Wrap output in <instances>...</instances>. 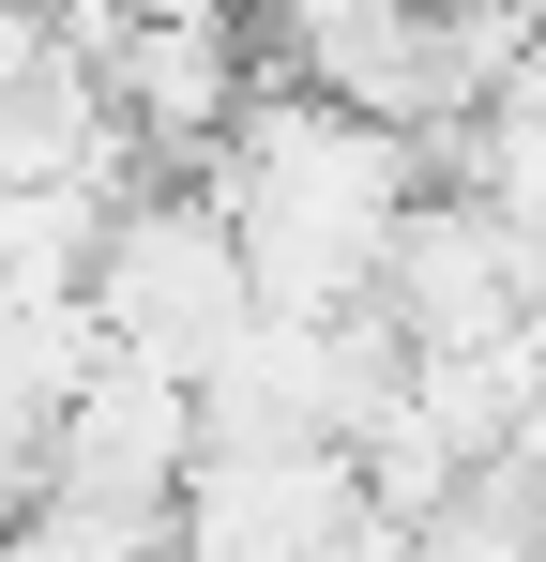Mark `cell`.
I'll return each instance as SVG.
<instances>
[{
    "instance_id": "1",
    "label": "cell",
    "mask_w": 546,
    "mask_h": 562,
    "mask_svg": "<svg viewBox=\"0 0 546 562\" xmlns=\"http://www.w3.org/2000/svg\"><path fill=\"white\" fill-rule=\"evenodd\" d=\"M91 319L122 335V366H168L197 380L243 319H259V259L228 228L213 183H137L106 213V259H91Z\"/></svg>"
},
{
    "instance_id": "2",
    "label": "cell",
    "mask_w": 546,
    "mask_h": 562,
    "mask_svg": "<svg viewBox=\"0 0 546 562\" xmlns=\"http://www.w3.org/2000/svg\"><path fill=\"white\" fill-rule=\"evenodd\" d=\"M197 457H213L197 380H168V366H106V380L77 395V426H61V457H46V486L168 532V517H182V486H197Z\"/></svg>"
}]
</instances>
